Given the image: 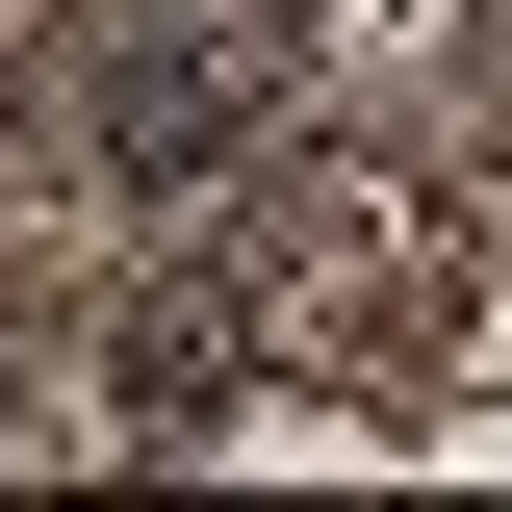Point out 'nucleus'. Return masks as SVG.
<instances>
[{
    "mask_svg": "<svg viewBox=\"0 0 512 512\" xmlns=\"http://www.w3.org/2000/svg\"><path fill=\"white\" fill-rule=\"evenodd\" d=\"M282 52H308V26H282V0H128L103 52H77V154H103V180H231L256 128H282Z\"/></svg>",
    "mask_w": 512,
    "mask_h": 512,
    "instance_id": "nucleus-1",
    "label": "nucleus"
},
{
    "mask_svg": "<svg viewBox=\"0 0 512 512\" xmlns=\"http://www.w3.org/2000/svg\"><path fill=\"white\" fill-rule=\"evenodd\" d=\"M231 384H256V308H231V282H128V333H103V410H128V436H231Z\"/></svg>",
    "mask_w": 512,
    "mask_h": 512,
    "instance_id": "nucleus-2",
    "label": "nucleus"
}]
</instances>
